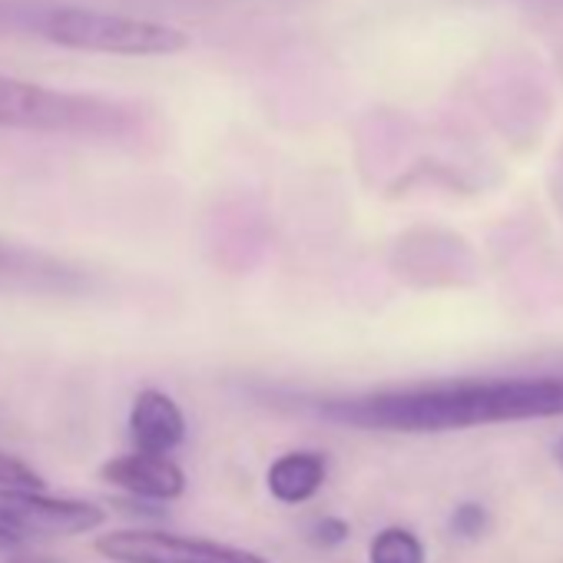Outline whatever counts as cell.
<instances>
[{
  "instance_id": "1",
  "label": "cell",
  "mask_w": 563,
  "mask_h": 563,
  "mask_svg": "<svg viewBox=\"0 0 563 563\" xmlns=\"http://www.w3.org/2000/svg\"><path fill=\"white\" fill-rule=\"evenodd\" d=\"M312 411L332 424L378 434H444L510 421L563 418V375L454 378L325 398Z\"/></svg>"
},
{
  "instance_id": "2",
  "label": "cell",
  "mask_w": 563,
  "mask_h": 563,
  "mask_svg": "<svg viewBox=\"0 0 563 563\" xmlns=\"http://www.w3.org/2000/svg\"><path fill=\"white\" fill-rule=\"evenodd\" d=\"M133 123L136 113L126 103L0 74V130H31L60 136H123Z\"/></svg>"
},
{
  "instance_id": "3",
  "label": "cell",
  "mask_w": 563,
  "mask_h": 563,
  "mask_svg": "<svg viewBox=\"0 0 563 563\" xmlns=\"http://www.w3.org/2000/svg\"><path fill=\"white\" fill-rule=\"evenodd\" d=\"M44 34L64 51L107 57H173L192 44L189 34L173 24L93 8H60L47 14Z\"/></svg>"
},
{
  "instance_id": "4",
  "label": "cell",
  "mask_w": 563,
  "mask_h": 563,
  "mask_svg": "<svg viewBox=\"0 0 563 563\" xmlns=\"http://www.w3.org/2000/svg\"><path fill=\"white\" fill-rule=\"evenodd\" d=\"M103 523H107V510L87 497H60L51 490H27V487H0V533L14 547L93 533Z\"/></svg>"
},
{
  "instance_id": "5",
  "label": "cell",
  "mask_w": 563,
  "mask_h": 563,
  "mask_svg": "<svg viewBox=\"0 0 563 563\" xmlns=\"http://www.w3.org/2000/svg\"><path fill=\"white\" fill-rule=\"evenodd\" d=\"M97 553L110 563H272L268 556L209 540V537H189L176 530L159 527H123L97 537Z\"/></svg>"
},
{
  "instance_id": "6",
  "label": "cell",
  "mask_w": 563,
  "mask_h": 563,
  "mask_svg": "<svg viewBox=\"0 0 563 563\" xmlns=\"http://www.w3.org/2000/svg\"><path fill=\"white\" fill-rule=\"evenodd\" d=\"M100 481L143 504H173L186 494V471L163 454H117L100 467Z\"/></svg>"
},
{
  "instance_id": "7",
  "label": "cell",
  "mask_w": 563,
  "mask_h": 563,
  "mask_svg": "<svg viewBox=\"0 0 563 563\" xmlns=\"http://www.w3.org/2000/svg\"><path fill=\"white\" fill-rule=\"evenodd\" d=\"M126 428H130L133 451H140V454L169 457L189 438V421H186L179 401L173 395H166L163 388L136 391L130 415H126Z\"/></svg>"
},
{
  "instance_id": "8",
  "label": "cell",
  "mask_w": 563,
  "mask_h": 563,
  "mask_svg": "<svg viewBox=\"0 0 563 563\" xmlns=\"http://www.w3.org/2000/svg\"><path fill=\"white\" fill-rule=\"evenodd\" d=\"M329 481V457L322 451H286L265 471V490L272 500L299 507L319 497Z\"/></svg>"
},
{
  "instance_id": "9",
  "label": "cell",
  "mask_w": 563,
  "mask_h": 563,
  "mask_svg": "<svg viewBox=\"0 0 563 563\" xmlns=\"http://www.w3.org/2000/svg\"><path fill=\"white\" fill-rule=\"evenodd\" d=\"M368 563H428V550L411 527H382L368 543Z\"/></svg>"
},
{
  "instance_id": "10",
  "label": "cell",
  "mask_w": 563,
  "mask_h": 563,
  "mask_svg": "<svg viewBox=\"0 0 563 563\" xmlns=\"http://www.w3.org/2000/svg\"><path fill=\"white\" fill-rule=\"evenodd\" d=\"M47 258H37L34 252L11 245L0 239V286H27L31 278H44L54 268H44Z\"/></svg>"
},
{
  "instance_id": "11",
  "label": "cell",
  "mask_w": 563,
  "mask_h": 563,
  "mask_svg": "<svg viewBox=\"0 0 563 563\" xmlns=\"http://www.w3.org/2000/svg\"><path fill=\"white\" fill-rule=\"evenodd\" d=\"M490 527V510L477 500H464L451 510V533L461 540H477Z\"/></svg>"
},
{
  "instance_id": "12",
  "label": "cell",
  "mask_w": 563,
  "mask_h": 563,
  "mask_svg": "<svg viewBox=\"0 0 563 563\" xmlns=\"http://www.w3.org/2000/svg\"><path fill=\"white\" fill-rule=\"evenodd\" d=\"M0 487H27V490H47L44 477L18 454L0 451Z\"/></svg>"
},
{
  "instance_id": "13",
  "label": "cell",
  "mask_w": 563,
  "mask_h": 563,
  "mask_svg": "<svg viewBox=\"0 0 563 563\" xmlns=\"http://www.w3.org/2000/svg\"><path fill=\"white\" fill-rule=\"evenodd\" d=\"M349 533H352L349 520H342V517H319L309 527V543L322 547V550H332V547H342L349 540Z\"/></svg>"
},
{
  "instance_id": "14",
  "label": "cell",
  "mask_w": 563,
  "mask_h": 563,
  "mask_svg": "<svg viewBox=\"0 0 563 563\" xmlns=\"http://www.w3.org/2000/svg\"><path fill=\"white\" fill-rule=\"evenodd\" d=\"M0 550H14V543H11V540H8L4 533H0Z\"/></svg>"
},
{
  "instance_id": "15",
  "label": "cell",
  "mask_w": 563,
  "mask_h": 563,
  "mask_svg": "<svg viewBox=\"0 0 563 563\" xmlns=\"http://www.w3.org/2000/svg\"><path fill=\"white\" fill-rule=\"evenodd\" d=\"M556 461L563 464V438H560V444H556Z\"/></svg>"
}]
</instances>
